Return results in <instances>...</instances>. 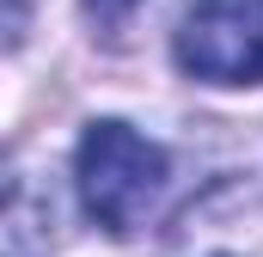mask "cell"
Returning <instances> with one entry per match:
<instances>
[{
	"instance_id": "cell-1",
	"label": "cell",
	"mask_w": 263,
	"mask_h": 257,
	"mask_svg": "<svg viewBox=\"0 0 263 257\" xmlns=\"http://www.w3.org/2000/svg\"><path fill=\"white\" fill-rule=\"evenodd\" d=\"M165 147L147 141L141 128H129L123 117H98L80 135V153H73V184H80V202L86 214L104 227V233H135L153 208V196L165 190Z\"/></svg>"
},
{
	"instance_id": "cell-3",
	"label": "cell",
	"mask_w": 263,
	"mask_h": 257,
	"mask_svg": "<svg viewBox=\"0 0 263 257\" xmlns=\"http://www.w3.org/2000/svg\"><path fill=\"white\" fill-rule=\"evenodd\" d=\"M135 6H141V0H86V12H92V19H104V25H117L123 12H135Z\"/></svg>"
},
{
	"instance_id": "cell-2",
	"label": "cell",
	"mask_w": 263,
	"mask_h": 257,
	"mask_svg": "<svg viewBox=\"0 0 263 257\" xmlns=\"http://www.w3.org/2000/svg\"><path fill=\"white\" fill-rule=\"evenodd\" d=\"M178 67L202 86L263 80V0H196L172 37Z\"/></svg>"
}]
</instances>
